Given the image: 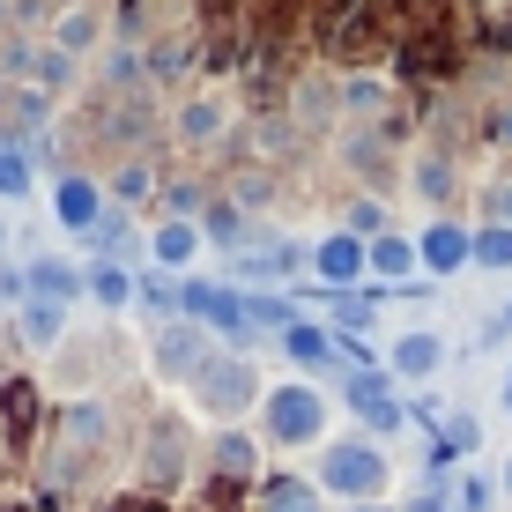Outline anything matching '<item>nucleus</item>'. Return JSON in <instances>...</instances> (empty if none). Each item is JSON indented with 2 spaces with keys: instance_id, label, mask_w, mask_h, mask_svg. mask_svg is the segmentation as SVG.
Here are the masks:
<instances>
[{
  "instance_id": "f257e3e1",
  "label": "nucleus",
  "mask_w": 512,
  "mask_h": 512,
  "mask_svg": "<svg viewBox=\"0 0 512 512\" xmlns=\"http://www.w3.org/2000/svg\"><path fill=\"white\" fill-rule=\"evenodd\" d=\"M312 483H320L327 498H342V505H386L394 461H386L379 438L349 431V438H327V446H320V468H312Z\"/></svg>"
},
{
  "instance_id": "f03ea898",
  "label": "nucleus",
  "mask_w": 512,
  "mask_h": 512,
  "mask_svg": "<svg viewBox=\"0 0 512 512\" xmlns=\"http://www.w3.org/2000/svg\"><path fill=\"white\" fill-rule=\"evenodd\" d=\"M186 483H193V423L156 409L141 423V438H134V490H149V498L171 505Z\"/></svg>"
},
{
  "instance_id": "7ed1b4c3",
  "label": "nucleus",
  "mask_w": 512,
  "mask_h": 512,
  "mask_svg": "<svg viewBox=\"0 0 512 512\" xmlns=\"http://www.w3.org/2000/svg\"><path fill=\"white\" fill-rule=\"evenodd\" d=\"M327 409L334 401L320 394V379H275L260 394V438L282 453H305V446H327Z\"/></svg>"
},
{
  "instance_id": "20e7f679",
  "label": "nucleus",
  "mask_w": 512,
  "mask_h": 512,
  "mask_svg": "<svg viewBox=\"0 0 512 512\" xmlns=\"http://www.w3.org/2000/svg\"><path fill=\"white\" fill-rule=\"evenodd\" d=\"M179 320H201L216 334L223 349H238V357H253L260 342V320H253V297L238 290V282H208V275H179Z\"/></svg>"
},
{
  "instance_id": "39448f33",
  "label": "nucleus",
  "mask_w": 512,
  "mask_h": 512,
  "mask_svg": "<svg viewBox=\"0 0 512 512\" xmlns=\"http://www.w3.org/2000/svg\"><path fill=\"white\" fill-rule=\"evenodd\" d=\"M193 394V409H201L208 423H238L245 409H260V394H268V386H260V364L253 357H238V349H216V357H208V372L186 386Z\"/></svg>"
},
{
  "instance_id": "423d86ee",
  "label": "nucleus",
  "mask_w": 512,
  "mask_h": 512,
  "mask_svg": "<svg viewBox=\"0 0 512 512\" xmlns=\"http://www.w3.org/2000/svg\"><path fill=\"white\" fill-rule=\"evenodd\" d=\"M45 423H52L45 386L30 372H8V379H0V453H8V461H38Z\"/></svg>"
},
{
  "instance_id": "0eeeda50",
  "label": "nucleus",
  "mask_w": 512,
  "mask_h": 512,
  "mask_svg": "<svg viewBox=\"0 0 512 512\" xmlns=\"http://www.w3.org/2000/svg\"><path fill=\"white\" fill-rule=\"evenodd\" d=\"M216 334H208L201 320H156V334H149V372L164 379V386H193L208 372V357H216Z\"/></svg>"
},
{
  "instance_id": "6e6552de",
  "label": "nucleus",
  "mask_w": 512,
  "mask_h": 512,
  "mask_svg": "<svg viewBox=\"0 0 512 512\" xmlns=\"http://www.w3.org/2000/svg\"><path fill=\"white\" fill-rule=\"evenodd\" d=\"M342 409L357 416V431L364 438H394V431H409V401H401V386L394 372H342Z\"/></svg>"
},
{
  "instance_id": "1a4fd4ad",
  "label": "nucleus",
  "mask_w": 512,
  "mask_h": 512,
  "mask_svg": "<svg viewBox=\"0 0 512 512\" xmlns=\"http://www.w3.org/2000/svg\"><path fill=\"white\" fill-rule=\"evenodd\" d=\"M312 282H320L327 297L364 290V282H372V245H364L357 231H342V223H334L327 238H312Z\"/></svg>"
},
{
  "instance_id": "9d476101",
  "label": "nucleus",
  "mask_w": 512,
  "mask_h": 512,
  "mask_svg": "<svg viewBox=\"0 0 512 512\" xmlns=\"http://www.w3.org/2000/svg\"><path fill=\"white\" fill-rule=\"evenodd\" d=\"M104 208H112V193H104L97 171H52V223L75 238H90L104 223Z\"/></svg>"
},
{
  "instance_id": "9b49d317",
  "label": "nucleus",
  "mask_w": 512,
  "mask_h": 512,
  "mask_svg": "<svg viewBox=\"0 0 512 512\" xmlns=\"http://www.w3.org/2000/svg\"><path fill=\"white\" fill-rule=\"evenodd\" d=\"M275 349H282V364H290L297 379H320V372L342 379V349H334V327L327 320H305V312H297V320L275 334Z\"/></svg>"
},
{
  "instance_id": "f8f14e48",
  "label": "nucleus",
  "mask_w": 512,
  "mask_h": 512,
  "mask_svg": "<svg viewBox=\"0 0 512 512\" xmlns=\"http://www.w3.org/2000/svg\"><path fill=\"white\" fill-rule=\"evenodd\" d=\"M171 141H179V149H223V141H231V97H216V90H193L179 112H171Z\"/></svg>"
},
{
  "instance_id": "ddd939ff",
  "label": "nucleus",
  "mask_w": 512,
  "mask_h": 512,
  "mask_svg": "<svg viewBox=\"0 0 512 512\" xmlns=\"http://www.w3.org/2000/svg\"><path fill=\"white\" fill-rule=\"evenodd\" d=\"M468 253H475V231H468L461 216H431V223L416 231V260H423V275H438V282L461 275Z\"/></svg>"
},
{
  "instance_id": "4468645a",
  "label": "nucleus",
  "mask_w": 512,
  "mask_h": 512,
  "mask_svg": "<svg viewBox=\"0 0 512 512\" xmlns=\"http://www.w3.org/2000/svg\"><path fill=\"white\" fill-rule=\"evenodd\" d=\"M245 512H327V490L297 468H268L253 483V498H245Z\"/></svg>"
},
{
  "instance_id": "2eb2a0df",
  "label": "nucleus",
  "mask_w": 512,
  "mask_h": 512,
  "mask_svg": "<svg viewBox=\"0 0 512 512\" xmlns=\"http://www.w3.org/2000/svg\"><path fill=\"white\" fill-rule=\"evenodd\" d=\"M97 38H112V15H104L97 0H82V8H60V15L45 23V45H52V52H67L75 67L97 52Z\"/></svg>"
},
{
  "instance_id": "dca6fc26",
  "label": "nucleus",
  "mask_w": 512,
  "mask_h": 512,
  "mask_svg": "<svg viewBox=\"0 0 512 512\" xmlns=\"http://www.w3.org/2000/svg\"><path fill=\"white\" fill-rule=\"evenodd\" d=\"M386 372H394V386H423V379H438V372H446V334H431V327L394 334V349H386Z\"/></svg>"
},
{
  "instance_id": "f3484780",
  "label": "nucleus",
  "mask_w": 512,
  "mask_h": 512,
  "mask_svg": "<svg viewBox=\"0 0 512 512\" xmlns=\"http://www.w3.org/2000/svg\"><path fill=\"white\" fill-rule=\"evenodd\" d=\"M23 290L45 297V305H67V312H75L82 297H90V275H82V260H67V253H38V260L23 268Z\"/></svg>"
},
{
  "instance_id": "a211bd4d",
  "label": "nucleus",
  "mask_w": 512,
  "mask_h": 512,
  "mask_svg": "<svg viewBox=\"0 0 512 512\" xmlns=\"http://www.w3.org/2000/svg\"><path fill=\"white\" fill-rule=\"evenodd\" d=\"M208 475H216V483L253 490V483H260V438L238 431V423H223V431L208 438Z\"/></svg>"
},
{
  "instance_id": "6ab92c4d",
  "label": "nucleus",
  "mask_w": 512,
  "mask_h": 512,
  "mask_svg": "<svg viewBox=\"0 0 512 512\" xmlns=\"http://www.w3.org/2000/svg\"><path fill=\"white\" fill-rule=\"evenodd\" d=\"M201 253H208L201 223H186V216H156V231H149V268H156V275H186Z\"/></svg>"
},
{
  "instance_id": "aec40b11",
  "label": "nucleus",
  "mask_w": 512,
  "mask_h": 512,
  "mask_svg": "<svg viewBox=\"0 0 512 512\" xmlns=\"http://www.w3.org/2000/svg\"><path fill=\"white\" fill-rule=\"evenodd\" d=\"M334 112H342L349 127H379V119L394 112V82L386 75H342L334 82Z\"/></svg>"
},
{
  "instance_id": "412c9836",
  "label": "nucleus",
  "mask_w": 512,
  "mask_h": 512,
  "mask_svg": "<svg viewBox=\"0 0 512 512\" xmlns=\"http://www.w3.org/2000/svg\"><path fill=\"white\" fill-rule=\"evenodd\" d=\"M8 327H15V342H23V349H38V357H52V349L67 342V305H45V297H23V305L8 312Z\"/></svg>"
},
{
  "instance_id": "4be33fe9",
  "label": "nucleus",
  "mask_w": 512,
  "mask_h": 512,
  "mask_svg": "<svg viewBox=\"0 0 512 512\" xmlns=\"http://www.w3.org/2000/svg\"><path fill=\"white\" fill-rule=\"evenodd\" d=\"M416 275H423V260H416V238L409 231L372 238V282H379V290H409Z\"/></svg>"
},
{
  "instance_id": "5701e85b",
  "label": "nucleus",
  "mask_w": 512,
  "mask_h": 512,
  "mask_svg": "<svg viewBox=\"0 0 512 512\" xmlns=\"http://www.w3.org/2000/svg\"><path fill=\"white\" fill-rule=\"evenodd\" d=\"M82 275H90V305L97 312H134V268L127 260H82Z\"/></svg>"
},
{
  "instance_id": "b1692460",
  "label": "nucleus",
  "mask_w": 512,
  "mask_h": 512,
  "mask_svg": "<svg viewBox=\"0 0 512 512\" xmlns=\"http://www.w3.org/2000/svg\"><path fill=\"white\" fill-rule=\"evenodd\" d=\"M379 282H364V290H342V297H327V327L334 334H357V342H364V334H372L379 327Z\"/></svg>"
},
{
  "instance_id": "393cba45",
  "label": "nucleus",
  "mask_w": 512,
  "mask_h": 512,
  "mask_svg": "<svg viewBox=\"0 0 512 512\" xmlns=\"http://www.w3.org/2000/svg\"><path fill=\"white\" fill-rule=\"evenodd\" d=\"M104 193H112V208L156 201V193H164V179H156V156H127V164H112V179H104Z\"/></svg>"
},
{
  "instance_id": "a878e982",
  "label": "nucleus",
  "mask_w": 512,
  "mask_h": 512,
  "mask_svg": "<svg viewBox=\"0 0 512 512\" xmlns=\"http://www.w3.org/2000/svg\"><path fill=\"white\" fill-rule=\"evenodd\" d=\"M453 179H461V171H453L446 149H423L416 164H409V186L423 193V201H453Z\"/></svg>"
},
{
  "instance_id": "bb28decb",
  "label": "nucleus",
  "mask_w": 512,
  "mask_h": 512,
  "mask_svg": "<svg viewBox=\"0 0 512 512\" xmlns=\"http://www.w3.org/2000/svg\"><path fill=\"white\" fill-rule=\"evenodd\" d=\"M30 193H38V156L0 141V201H30Z\"/></svg>"
},
{
  "instance_id": "cd10ccee",
  "label": "nucleus",
  "mask_w": 512,
  "mask_h": 512,
  "mask_svg": "<svg viewBox=\"0 0 512 512\" xmlns=\"http://www.w3.org/2000/svg\"><path fill=\"white\" fill-rule=\"evenodd\" d=\"M468 268H483V275H512V223H475V253H468Z\"/></svg>"
},
{
  "instance_id": "c85d7f7f",
  "label": "nucleus",
  "mask_w": 512,
  "mask_h": 512,
  "mask_svg": "<svg viewBox=\"0 0 512 512\" xmlns=\"http://www.w3.org/2000/svg\"><path fill=\"white\" fill-rule=\"evenodd\" d=\"M208 201H216V193H208L201 179H164V193H156V208H164V216H186V223H201Z\"/></svg>"
},
{
  "instance_id": "c756f323",
  "label": "nucleus",
  "mask_w": 512,
  "mask_h": 512,
  "mask_svg": "<svg viewBox=\"0 0 512 512\" xmlns=\"http://www.w3.org/2000/svg\"><path fill=\"white\" fill-rule=\"evenodd\" d=\"M342 231H357L364 245L386 238V231H394V223H386V201H379V193H357V201L342 208Z\"/></svg>"
},
{
  "instance_id": "7c9ffc66",
  "label": "nucleus",
  "mask_w": 512,
  "mask_h": 512,
  "mask_svg": "<svg viewBox=\"0 0 512 512\" xmlns=\"http://www.w3.org/2000/svg\"><path fill=\"white\" fill-rule=\"evenodd\" d=\"M394 512H453V475H423Z\"/></svg>"
},
{
  "instance_id": "2f4dec72",
  "label": "nucleus",
  "mask_w": 512,
  "mask_h": 512,
  "mask_svg": "<svg viewBox=\"0 0 512 512\" xmlns=\"http://www.w3.org/2000/svg\"><path fill=\"white\" fill-rule=\"evenodd\" d=\"M490 498H498V475H453V512H490Z\"/></svg>"
},
{
  "instance_id": "473e14b6",
  "label": "nucleus",
  "mask_w": 512,
  "mask_h": 512,
  "mask_svg": "<svg viewBox=\"0 0 512 512\" xmlns=\"http://www.w3.org/2000/svg\"><path fill=\"white\" fill-rule=\"evenodd\" d=\"M483 223H512V179L483 193Z\"/></svg>"
},
{
  "instance_id": "72a5a7b5",
  "label": "nucleus",
  "mask_w": 512,
  "mask_h": 512,
  "mask_svg": "<svg viewBox=\"0 0 512 512\" xmlns=\"http://www.w3.org/2000/svg\"><path fill=\"white\" fill-rule=\"evenodd\" d=\"M483 141H498V149H512V104H498V112L483 119Z\"/></svg>"
},
{
  "instance_id": "f704fd0d",
  "label": "nucleus",
  "mask_w": 512,
  "mask_h": 512,
  "mask_svg": "<svg viewBox=\"0 0 512 512\" xmlns=\"http://www.w3.org/2000/svg\"><path fill=\"white\" fill-rule=\"evenodd\" d=\"M498 498H512V453H505V468H498Z\"/></svg>"
},
{
  "instance_id": "c9c22d12",
  "label": "nucleus",
  "mask_w": 512,
  "mask_h": 512,
  "mask_svg": "<svg viewBox=\"0 0 512 512\" xmlns=\"http://www.w3.org/2000/svg\"><path fill=\"white\" fill-rule=\"evenodd\" d=\"M15 8H23V0H0V30H15Z\"/></svg>"
},
{
  "instance_id": "e433bc0d",
  "label": "nucleus",
  "mask_w": 512,
  "mask_h": 512,
  "mask_svg": "<svg viewBox=\"0 0 512 512\" xmlns=\"http://www.w3.org/2000/svg\"><path fill=\"white\" fill-rule=\"evenodd\" d=\"M342 512H394V505H342Z\"/></svg>"
},
{
  "instance_id": "4c0bfd02",
  "label": "nucleus",
  "mask_w": 512,
  "mask_h": 512,
  "mask_svg": "<svg viewBox=\"0 0 512 512\" xmlns=\"http://www.w3.org/2000/svg\"><path fill=\"white\" fill-rule=\"evenodd\" d=\"M505 416H512V372H505Z\"/></svg>"
},
{
  "instance_id": "58836bf2",
  "label": "nucleus",
  "mask_w": 512,
  "mask_h": 512,
  "mask_svg": "<svg viewBox=\"0 0 512 512\" xmlns=\"http://www.w3.org/2000/svg\"><path fill=\"white\" fill-rule=\"evenodd\" d=\"M0 253H8V223H0Z\"/></svg>"
},
{
  "instance_id": "ea45409f",
  "label": "nucleus",
  "mask_w": 512,
  "mask_h": 512,
  "mask_svg": "<svg viewBox=\"0 0 512 512\" xmlns=\"http://www.w3.org/2000/svg\"><path fill=\"white\" fill-rule=\"evenodd\" d=\"M505 327H512V305H505Z\"/></svg>"
},
{
  "instance_id": "a19ab883",
  "label": "nucleus",
  "mask_w": 512,
  "mask_h": 512,
  "mask_svg": "<svg viewBox=\"0 0 512 512\" xmlns=\"http://www.w3.org/2000/svg\"><path fill=\"white\" fill-rule=\"evenodd\" d=\"M0 312H8V305H0Z\"/></svg>"
}]
</instances>
